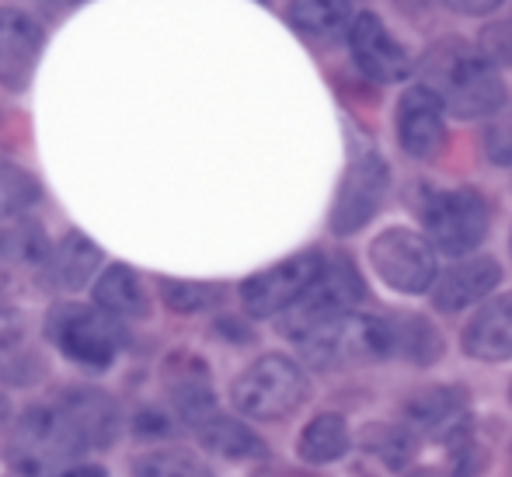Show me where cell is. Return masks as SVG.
<instances>
[{
  "label": "cell",
  "mask_w": 512,
  "mask_h": 477,
  "mask_svg": "<svg viewBox=\"0 0 512 477\" xmlns=\"http://www.w3.org/2000/svg\"><path fill=\"white\" fill-rule=\"evenodd\" d=\"M63 477H108V471L102 464H84V460H81V464H74Z\"/></svg>",
  "instance_id": "obj_36"
},
{
  "label": "cell",
  "mask_w": 512,
  "mask_h": 477,
  "mask_svg": "<svg viewBox=\"0 0 512 477\" xmlns=\"http://www.w3.org/2000/svg\"><path fill=\"white\" fill-rule=\"evenodd\" d=\"M133 477H216L203 457L185 446H164L133 460Z\"/></svg>",
  "instance_id": "obj_28"
},
{
  "label": "cell",
  "mask_w": 512,
  "mask_h": 477,
  "mask_svg": "<svg viewBox=\"0 0 512 477\" xmlns=\"http://www.w3.org/2000/svg\"><path fill=\"white\" fill-rule=\"evenodd\" d=\"M286 21L307 39L331 42L352 28V4L349 0H290Z\"/></svg>",
  "instance_id": "obj_25"
},
{
  "label": "cell",
  "mask_w": 512,
  "mask_h": 477,
  "mask_svg": "<svg viewBox=\"0 0 512 477\" xmlns=\"http://www.w3.org/2000/svg\"><path fill=\"white\" fill-rule=\"evenodd\" d=\"M418 84L443 101L446 115L492 119L509 101L502 74L485 46L467 39H439L418 63Z\"/></svg>",
  "instance_id": "obj_1"
},
{
  "label": "cell",
  "mask_w": 512,
  "mask_h": 477,
  "mask_svg": "<svg viewBox=\"0 0 512 477\" xmlns=\"http://www.w3.org/2000/svg\"><path fill=\"white\" fill-rule=\"evenodd\" d=\"M297 349L304 356V363L317 373L384 363V359H394L391 317L349 310V314L335 317V321L321 324V328L304 335L297 342Z\"/></svg>",
  "instance_id": "obj_3"
},
{
  "label": "cell",
  "mask_w": 512,
  "mask_h": 477,
  "mask_svg": "<svg viewBox=\"0 0 512 477\" xmlns=\"http://www.w3.org/2000/svg\"><path fill=\"white\" fill-rule=\"evenodd\" d=\"M349 450H352L349 422H345L342 415H335V411L314 415L297 439V457L304 460L307 467L335 464V460H342Z\"/></svg>",
  "instance_id": "obj_23"
},
{
  "label": "cell",
  "mask_w": 512,
  "mask_h": 477,
  "mask_svg": "<svg viewBox=\"0 0 512 477\" xmlns=\"http://www.w3.org/2000/svg\"><path fill=\"white\" fill-rule=\"evenodd\" d=\"M509 397H512V387H509Z\"/></svg>",
  "instance_id": "obj_40"
},
{
  "label": "cell",
  "mask_w": 512,
  "mask_h": 477,
  "mask_svg": "<svg viewBox=\"0 0 512 477\" xmlns=\"http://www.w3.org/2000/svg\"><path fill=\"white\" fill-rule=\"evenodd\" d=\"M46 4H53V7H70V4H81V0H46Z\"/></svg>",
  "instance_id": "obj_39"
},
{
  "label": "cell",
  "mask_w": 512,
  "mask_h": 477,
  "mask_svg": "<svg viewBox=\"0 0 512 477\" xmlns=\"http://www.w3.org/2000/svg\"><path fill=\"white\" fill-rule=\"evenodd\" d=\"M35 202H39V182L18 164L0 161V223L18 220Z\"/></svg>",
  "instance_id": "obj_29"
},
{
  "label": "cell",
  "mask_w": 512,
  "mask_h": 477,
  "mask_svg": "<svg viewBox=\"0 0 512 477\" xmlns=\"http://www.w3.org/2000/svg\"><path fill=\"white\" fill-rule=\"evenodd\" d=\"M7 418H11V401H7V397L0 394V425H4Z\"/></svg>",
  "instance_id": "obj_38"
},
{
  "label": "cell",
  "mask_w": 512,
  "mask_h": 477,
  "mask_svg": "<svg viewBox=\"0 0 512 477\" xmlns=\"http://www.w3.org/2000/svg\"><path fill=\"white\" fill-rule=\"evenodd\" d=\"M363 300H366L363 272L356 269V262L349 255L335 251V255H324L321 272L304 289V296L276 317V331L283 338H290V342H300L314 328L356 310Z\"/></svg>",
  "instance_id": "obj_5"
},
{
  "label": "cell",
  "mask_w": 512,
  "mask_h": 477,
  "mask_svg": "<svg viewBox=\"0 0 512 477\" xmlns=\"http://www.w3.org/2000/svg\"><path fill=\"white\" fill-rule=\"evenodd\" d=\"M349 53L356 60V67L363 70V77H370L377 84H401L411 77V60L405 46L394 39L384 18L373 11H363L352 18Z\"/></svg>",
  "instance_id": "obj_12"
},
{
  "label": "cell",
  "mask_w": 512,
  "mask_h": 477,
  "mask_svg": "<svg viewBox=\"0 0 512 477\" xmlns=\"http://www.w3.org/2000/svg\"><path fill=\"white\" fill-rule=\"evenodd\" d=\"M502 283V265L492 255H464L446 272H439L432 293V307L439 314H460L474 303L488 300Z\"/></svg>",
  "instance_id": "obj_15"
},
{
  "label": "cell",
  "mask_w": 512,
  "mask_h": 477,
  "mask_svg": "<svg viewBox=\"0 0 512 477\" xmlns=\"http://www.w3.org/2000/svg\"><path fill=\"white\" fill-rule=\"evenodd\" d=\"M481 143H485L488 161L499 164V168H509L512 164V105L509 101L492 115V122L485 126V136H481Z\"/></svg>",
  "instance_id": "obj_31"
},
{
  "label": "cell",
  "mask_w": 512,
  "mask_h": 477,
  "mask_svg": "<svg viewBox=\"0 0 512 477\" xmlns=\"http://www.w3.org/2000/svg\"><path fill=\"white\" fill-rule=\"evenodd\" d=\"M196 439L206 453H213L220 460H234V464H241V460H269V446L262 443V436L251 432L241 418L223 415V411H216L209 422L199 425Z\"/></svg>",
  "instance_id": "obj_21"
},
{
  "label": "cell",
  "mask_w": 512,
  "mask_h": 477,
  "mask_svg": "<svg viewBox=\"0 0 512 477\" xmlns=\"http://www.w3.org/2000/svg\"><path fill=\"white\" fill-rule=\"evenodd\" d=\"M46 338L84 370H108L126 345V328L98 303H56L46 314Z\"/></svg>",
  "instance_id": "obj_7"
},
{
  "label": "cell",
  "mask_w": 512,
  "mask_h": 477,
  "mask_svg": "<svg viewBox=\"0 0 512 477\" xmlns=\"http://www.w3.org/2000/svg\"><path fill=\"white\" fill-rule=\"evenodd\" d=\"M321 265H324V251L307 248L283 258V262H276L272 269H262L251 279H244L241 303L248 310V317H255V321L279 317L290 303H297L304 296V289L317 279Z\"/></svg>",
  "instance_id": "obj_10"
},
{
  "label": "cell",
  "mask_w": 512,
  "mask_h": 477,
  "mask_svg": "<svg viewBox=\"0 0 512 477\" xmlns=\"http://www.w3.org/2000/svg\"><path fill=\"white\" fill-rule=\"evenodd\" d=\"M398 140L415 161H436L446 150V108L429 88L415 84L398 101Z\"/></svg>",
  "instance_id": "obj_13"
},
{
  "label": "cell",
  "mask_w": 512,
  "mask_h": 477,
  "mask_svg": "<svg viewBox=\"0 0 512 477\" xmlns=\"http://www.w3.org/2000/svg\"><path fill=\"white\" fill-rule=\"evenodd\" d=\"M307 397L310 377L304 366L279 352L258 356L230 383V404L237 415L251 418V422H283L304 408Z\"/></svg>",
  "instance_id": "obj_4"
},
{
  "label": "cell",
  "mask_w": 512,
  "mask_h": 477,
  "mask_svg": "<svg viewBox=\"0 0 512 477\" xmlns=\"http://www.w3.org/2000/svg\"><path fill=\"white\" fill-rule=\"evenodd\" d=\"M443 4L457 14H467V18H485V14L499 11L502 0H443Z\"/></svg>",
  "instance_id": "obj_34"
},
{
  "label": "cell",
  "mask_w": 512,
  "mask_h": 477,
  "mask_svg": "<svg viewBox=\"0 0 512 477\" xmlns=\"http://www.w3.org/2000/svg\"><path fill=\"white\" fill-rule=\"evenodd\" d=\"M439 251L425 234L411 227H387L370 244V269L380 276V283L394 293H429L439 279Z\"/></svg>",
  "instance_id": "obj_8"
},
{
  "label": "cell",
  "mask_w": 512,
  "mask_h": 477,
  "mask_svg": "<svg viewBox=\"0 0 512 477\" xmlns=\"http://www.w3.org/2000/svg\"><path fill=\"white\" fill-rule=\"evenodd\" d=\"M401 422L415 432L422 443L432 446H450L460 436L474 432L471 418V394L464 387H425L415 390L405 404H401Z\"/></svg>",
  "instance_id": "obj_11"
},
{
  "label": "cell",
  "mask_w": 512,
  "mask_h": 477,
  "mask_svg": "<svg viewBox=\"0 0 512 477\" xmlns=\"http://www.w3.org/2000/svg\"><path fill=\"white\" fill-rule=\"evenodd\" d=\"M7 317H14V303L7 300L4 293H0V321H7Z\"/></svg>",
  "instance_id": "obj_37"
},
{
  "label": "cell",
  "mask_w": 512,
  "mask_h": 477,
  "mask_svg": "<svg viewBox=\"0 0 512 477\" xmlns=\"http://www.w3.org/2000/svg\"><path fill=\"white\" fill-rule=\"evenodd\" d=\"M216 331L227 335V338H234V342H251V338H255L248 328H241V321H234V317H223V321L216 324Z\"/></svg>",
  "instance_id": "obj_35"
},
{
  "label": "cell",
  "mask_w": 512,
  "mask_h": 477,
  "mask_svg": "<svg viewBox=\"0 0 512 477\" xmlns=\"http://www.w3.org/2000/svg\"><path fill=\"white\" fill-rule=\"evenodd\" d=\"M460 349L478 363H509L512 359V289L481 303V310L464 324Z\"/></svg>",
  "instance_id": "obj_16"
},
{
  "label": "cell",
  "mask_w": 512,
  "mask_h": 477,
  "mask_svg": "<svg viewBox=\"0 0 512 477\" xmlns=\"http://www.w3.org/2000/svg\"><path fill=\"white\" fill-rule=\"evenodd\" d=\"M387 192H391V168L377 150H366L345 168L338 195L331 202L328 227L335 237H352L380 213Z\"/></svg>",
  "instance_id": "obj_9"
},
{
  "label": "cell",
  "mask_w": 512,
  "mask_h": 477,
  "mask_svg": "<svg viewBox=\"0 0 512 477\" xmlns=\"http://www.w3.org/2000/svg\"><path fill=\"white\" fill-rule=\"evenodd\" d=\"M391 338L394 356L411 366H432L439 363L446 342L436 331V324L425 321L422 314H391Z\"/></svg>",
  "instance_id": "obj_26"
},
{
  "label": "cell",
  "mask_w": 512,
  "mask_h": 477,
  "mask_svg": "<svg viewBox=\"0 0 512 477\" xmlns=\"http://www.w3.org/2000/svg\"><path fill=\"white\" fill-rule=\"evenodd\" d=\"M509 251H512V241H509Z\"/></svg>",
  "instance_id": "obj_41"
},
{
  "label": "cell",
  "mask_w": 512,
  "mask_h": 477,
  "mask_svg": "<svg viewBox=\"0 0 512 477\" xmlns=\"http://www.w3.org/2000/svg\"><path fill=\"white\" fill-rule=\"evenodd\" d=\"M42 28L35 18L0 7V84L11 91H21L32 77V67L39 60Z\"/></svg>",
  "instance_id": "obj_17"
},
{
  "label": "cell",
  "mask_w": 512,
  "mask_h": 477,
  "mask_svg": "<svg viewBox=\"0 0 512 477\" xmlns=\"http://www.w3.org/2000/svg\"><path fill=\"white\" fill-rule=\"evenodd\" d=\"M359 450L370 453L373 460H380L387 471L408 474V467L415 464L418 450H422V439L405 422H373L359 432Z\"/></svg>",
  "instance_id": "obj_24"
},
{
  "label": "cell",
  "mask_w": 512,
  "mask_h": 477,
  "mask_svg": "<svg viewBox=\"0 0 512 477\" xmlns=\"http://www.w3.org/2000/svg\"><path fill=\"white\" fill-rule=\"evenodd\" d=\"M88 450L84 432L60 404H32L14 418L4 457L21 477H63Z\"/></svg>",
  "instance_id": "obj_2"
},
{
  "label": "cell",
  "mask_w": 512,
  "mask_h": 477,
  "mask_svg": "<svg viewBox=\"0 0 512 477\" xmlns=\"http://www.w3.org/2000/svg\"><path fill=\"white\" fill-rule=\"evenodd\" d=\"M481 46L488 49V56L499 63H509L512 67V21H502V25H492L481 39Z\"/></svg>",
  "instance_id": "obj_33"
},
{
  "label": "cell",
  "mask_w": 512,
  "mask_h": 477,
  "mask_svg": "<svg viewBox=\"0 0 512 477\" xmlns=\"http://www.w3.org/2000/svg\"><path fill=\"white\" fill-rule=\"evenodd\" d=\"M133 432L140 439H168L171 436V418L157 408H140L133 418Z\"/></svg>",
  "instance_id": "obj_32"
},
{
  "label": "cell",
  "mask_w": 512,
  "mask_h": 477,
  "mask_svg": "<svg viewBox=\"0 0 512 477\" xmlns=\"http://www.w3.org/2000/svg\"><path fill=\"white\" fill-rule=\"evenodd\" d=\"M95 303L119 321H143L150 317V296L140 276L129 265H108L95 279Z\"/></svg>",
  "instance_id": "obj_22"
},
{
  "label": "cell",
  "mask_w": 512,
  "mask_h": 477,
  "mask_svg": "<svg viewBox=\"0 0 512 477\" xmlns=\"http://www.w3.org/2000/svg\"><path fill=\"white\" fill-rule=\"evenodd\" d=\"M161 300L175 314H203L223 303V286L196 283V279H161Z\"/></svg>",
  "instance_id": "obj_30"
},
{
  "label": "cell",
  "mask_w": 512,
  "mask_h": 477,
  "mask_svg": "<svg viewBox=\"0 0 512 477\" xmlns=\"http://www.w3.org/2000/svg\"><path fill=\"white\" fill-rule=\"evenodd\" d=\"M60 408L77 422V429L84 432L91 450L115 446V439L122 432V411L112 394H105L98 387H70L60 397Z\"/></svg>",
  "instance_id": "obj_18"
},
{
  "label": "cell",
  "mask_w": 512,
  "mask_h": 477,
  "mask_svg": "<svg viewBox=\"0 0 512 477\" xmlns=\"http://www.w3.org/2000/svg\"><path fill=\"white\" fill-rule=\"evenodd\" d=\"M49 255H53V244H49L42 223L21 216V220H14L11 227L0 230V269L39 276V283L46 286Z\"/></svg>",
  "instance_id": "obj_20"
},
{
  "label": "cell",
  "mask_w": 512,
  "mask_h": 477,
  "mask_svg": "<svg viewBox=\"0 0 512 477\" xmlns=\"http://www.w3.org/2000/svg\"><path fill=\"white\" fill-rule=\"evenodd\" d=\"M418 220L425 237L436 244V251L450 258H464L485 244L492 230V209L488 199L471 185L460 189H425L418 199Z\"/></svg>",
  "instance_id": "obj_6"
},
{
  "label": "cell",
  "mask_w": 512,
  "mask_h": 477,
  "mask_svg": "<svg viewBox=\"0 0 512 477\" xmlns=\"http://www.w3.org/2000/svg\"><path fill=\"white\" fill-rule=\"evenodd\" d=\"M105 269V251L88 234H67L60 244H53V255L46 265V286L60 293H77Z\"/></svg>",
  "instance_id": "obj_19"
},
{
  "label": "cell",
  "mask_w": 512,
  "mask_h": 477,
  "mask_svg": "<svg viewBox=\"0 0 512 477\" xmlns=\"http://www.w3.org/2000/svg\"><path fill=\"white\" fill-rule=\"evenodd\" d=\"M164 390H168L171 408L178 411V418L192 432L220 411L216 408L213 380H209V366L199 356H192V352L168 356V363H164Z\"/></svg>",
  "instance_id": "obj_14"
},
{
  "label": "cell",
  "mask_w": 512,
  "mask_h": 477,
  "mask_svg": "<svg viewBox=\"0 0 512 477\" xmlns=\"http://www.w3.org/2000/svg\"><path fill=\"white\" fill-rule=\"evenodd\" d=\"M46 363L18 331H0V380L11 387H32L42 380Z\"/></svg>",
  "instance_id": "obj_27"
}]
</instances>
